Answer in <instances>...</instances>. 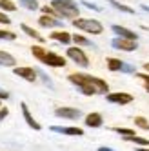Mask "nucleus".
<instances>
[{"label": "nucleus", "instance_id": "33", "mask_svg": "<svg viewBox=\"0 0 149 151\" xmlns=\"http://www.w3.org/2000/svg\"><path fill=\"white\" fill-rule=\"evenodd\" d=\"M7 96H9V95H7L6 91H2V89H0V99H7Z\"/></svg>", "mask_w": 149, "mask_h": 151}, {"label": "nucleus", "instance_id": "5", "mask_svg": "<svg viewBox=\"0 0 149 151\" xmlns=\"http://www.w3.org/2000/svg\"><path fill=\"white\" fill-rule=\"evenodd\" d=\"M67 57H69L74 64L82 66V68H87V66H89V60H87V57H86V53H84L82 49H78V47H69V49H67Z\"/></svg>", "mask_w": 149, "mask_h": 151}, {"label": "nucleus", "instance_id": "19", "mask_svg": "<svg viewBox=\"0 0 149 151\" xmlns=\"http://www.w3.org/2000/svg\"><path fill=\"white\" fill-rule=\"evenodd\" d=\"M125 140H129V142H135V144H140V146H149V140L147 138H142V137H125Z\"/></svg>", "mask_w": 149, "mask_h": 151}, {"label": "nucleus", "instance_id": "20", "mask_svg": "<svg viewBox=\"0 0 149 151\" xmlns=\"http://www.w3.org/2000/svg\"><path fill=\"white\" fill-rule=\"evenodd\" d=\"M109 4H111L113 7H116V9H120V11H124V13H129V15H133V13H135L131 7H127V6H122V4H118V2H116V0H109Z\"/></svg>", "mask_w": 149, "mask_h": 151}, {"label": "nucleus", "instance_id": "34", "mask_svg": "<svg viewBox=\"0 0 149 151\" xmlns=\"http://www.w3.org/2000/svg\"><path fill=\"white\" fill-rule=\"evenodd\" d=\"M98 151H113V149H109V147H100Z\"/></svg>", "mask_w": 149, "mask_h": 151}, {"label": "nucleus", "instance_id": "12", "mask_svg": "<svg viewBox=\"0 0 149 151\" xmlns=\"http://www.w3.org/2000/svg\"><path fill=\"white\" fill-rule=\"evenodd\" d=\"M38 24H40V26H44V27H60V26H62V22H60L58 18H55V17H49V15L40 17Z\"/></svg>", "mask_w": 149, "mask_h": 151}, {"label": "nucleus", "instance_id": "10", "mask_svg": "<svg viewBox=\"0 0 149 151\" xmlns=\"http://www.w3.org/2000/svg\"><path fill=\"white\" fill-rule=\"evenodd\" d=\"M15 75L26 78L27 82H35V80H37V71H35L33 68H16V69H15Z\"/></svg>", "mask_w": 149, "mask_h": 151}, {"label": "nucleus", "instance_id": "24", "mask_svg": "<svg viewBox=\"0 0 149 151\" xmlns=\"http://www.w3.org/2000/svg\"><path fill=\"white\" fill-rule=\"evenodd\" d=\"M135 124L140 126V127H144V129H149V122L145 120L144 116H136V118H135Z\"/></svg>", "mask_w": 149, "mask_h": 151}, {"label": "nucleus", "instance_id": "6", "mask_svg": "<svg viewBox=\"0 0 149 151\" xmlns=\"http://www.w3.org/2000/svg\"><path fill=\"white\" fill-rule=\"evenodd\" d=\"M113 47L115 49H122V51H135L136 47H138V44H136V40H129V38H122V37H118V38H115L113 42Z\"/></svg>", "mask_w": 149, "mask_h": 151}, {"label": "nucleus", "instance_id": "15", "mask_svg": "<svg viewBox=\"0 0 149 151\" xmlns=\"http://www.w3.org/2000/svg\"><path fill=\"white\" fill-rule=\"evenodd\" d=\"M51 38L62 42V44H69L71 42V35L66 33V31H55V33H51Z\"/></svg>", "mask_w": 149, "mask_h": 151}, {"label": "nucleus", "instance_id": "3", "mask_svg": "<svg viewBox=\"0 0 149 151\" xmlns=\"http://www.w3.org/2000/svg\"><path fill=\"white\" fill-rule=\"evenodd\" d=\"M51 7L58 13V17H66V18H77L78 15V7L73 0H53Z\"/></svg>", "mask_w": 149, "mask_h": 151}, {"label": "nucleus", "instance_id": "1", "mask_svg": "<svg viewBox=\"0 0 149 151\" xmlns=\"http://www.w3.org/2000/svg\"><path fill=\"white\" fill-rule=\"evenodd\" d=\"M69 80L73 84H77V88L84 93V95H95V93H107V84L100 78L89 77V75H82V73H74L69 77Z\"/></svg>", "mask_w": 149, "mask_h": 151}, {"label": "nucleus", "instance_id": "21", "mask_svg": "<svg viewBox=\"0 0 149 151\" xmlns=\"http://www.w3.org/2000/svg\"><path fill=\"white\" fill-rule=\"evenodd\" d=\"M20 4H22L24 7H27V9H31V11L38 9V2H37V0H20Z\"/></svg>", "mask_w": 149, "mask_h": 151}, {"label": "nucleus", "instance_id": "28", "mask_svg": "<svg viewBox=\"0 0 149 151\" xmlns=\"http://www.w3.org/2000/svg\"><path fill=\"white\" fill-rule=\"evenodd\" d=\"M11 20H9V17L7 15H4V13H0V24H9Z\"/></svg>", "mask_w": 149, "mask_h": 151}, {"label": "nucleus", "instance_id": "16", "mask_svg": "<svg viewBox=\"0 0 149 151\" xmlns=\"http://www.w3.org/2000/svg\"><path fill=\"white\" fill-rule=\"evenodd\" d=\"M0 64H2V66H15L16 60L13 58V55H9L6 51H0Z\"/></svg>", "mask_w": 149, "mask_h": 151}, {"label": "nucleus", "instance_id": "2", "mask_svg": "<svg viewBox=\"0 0 149 151\" xmlns=\"http://www.w3.org/2000/svg\"><path fill=\"white\" fill-rule=\"evenodd\" d=\"M31 53H33L38 60H42L44 64H47V66H53V68H62V66H66V58L55 55V53H47L46 49H42L40 46H33V47H31Z\"/></svg>", "mask_w": 149, "mask_h": 151}, {"label": "nucleus", "instance_id": "36", "mask_svg": "<svg viewBox=\"0 0 149 151\" xmlns=\"http://www.w3.org/2000/svg\"><path fill=\"white\" fill-rule=\"evenodd\" d=\"M144 68H145V69H147V71H149V64H145V66H144Z\"/></svg>", "mask_w": 149, "mask_h": 151}, {"label": "nucleus", "instance_id": "14", "mask_svg": "<svg viewBox=\"0 0 149 151\" xmlns=\"http://www.w3.org/2000/svg\"><path fill=\"white\" fill-rule=\"evenodd\" d=\"M86 124H87L89 127H100V126H102V116H100L98 113H89V115L86 116Z\"/></svg>", "mask_w": 149, "mask_h": 151}, {"label": "nucleus", "instance_id": "35", "mask_svg": "<svg viewBox=\"0 0 149 151\" xmlns=\"http://www.w3.org/2000/svg\"><path fill=\"white\" fill-rule=\"evenodd\" d=\"M136 151H149V149H144V147H142V149H140V147H138V149H136Z\"/></svg>", "mask_w": 149, "mask_h": 151}, {"label": "nucleus", "instance_id": "4", "mask_svg": "<svg viewBox=\"0 0 149 151\" xmlns=\"http://www.w3.org/2000/svg\"><path fill=\"white\" fill-rule=\"evenodd\" d=\"M74 27H78L86 33H91V35H100L102 33V24L98 20H91V18H74Z\"/></svg>", "mask_w": 149, "mask_h": 151}, {"label": "nucleus", "instance_id": "22", "mask_svg": "<svg viewBox=\"0 0 149 151\" xmlns=\"http://www.w3.org/2000/svg\"><path fill=\"white\" fill-rule=\"evenodd\" d=\"M0 7L6 9V11H15V4L11 0H0Z\"/></svg>", "mask_w": 149, "mask_h": 151}, {"label": "nucleus", "instance_id": "11", "mask_svg": "<svg viewBox=\"0 0 149 151\" xmlns=\"http://www.w3.org/2000/svg\"><path fill=\"white\" fill-rule=\"evenodd\" d=\"M20 107H22V113H24V118H26L27 126H29V127H33V129H37V131H40V127H42V126L35 120L33 116H31V113H29V109H27V106L22 102V104H20Z\"/></svg>", "mask_w": 149, "mask_h": 151}, {"label": "nucleus", "instance_id": "18", "mask_svg": "<svg viewBox=\"0 0 149 151\" xmlns=\"http://www.w3.org/2000/svg\"><path fill=\"white\" fill-rule=\"evenodd\" d=\"M20 27H22V29H24V33H27L29 37H33V38H37L38 42H44V38H42V37H40V35L37 33V31H35V29H31L29 26H26V24H22V26H20Z\"/></svg>", "mask_w": 149, "mask_h": 151}, {"label": "nucleus", "instance_id": "30", "mask_svg": "<svg viewBox=\"0 0 149 151\" xmlns=\"http://www.w3.org/2000/svg\"><path fill=\"white\" fill-rule=\"evenodd\" d=\"M84 6H87V7H91V9H95V11H100V7L98 6H95V4H89V2H82Z\"/></svg>", "mask_w": 149, "mask_h": 151}, {"label": "nucleus", "instance_id": "7", "mask_svg": "<svg viewBox=\"0 0 149 151\" xmlns=\"http://www.w3.org/2000/svg\"><path fill=\"white\" fill-rule=\"evenodd\" d=\"M55 115L60 118H69V120H77V118L82 116V113L78 109H73V107H58L55 111Z\"/></svg>", "mask_w": 149, "mask_h": 151}, {"label": "nucleus", "instance_id": "27", "mask_svg": "<svg viewBox=\"0 0 149 151\" xmlns=\"http://www.w3.org/2000/svg\"><path fill=\"white\" fill-rule=\"evenodd\" d=\"M42 11H44L46 15H49V17H55V15L58 17V13H57V11H55V9H53V7H49V6H46V7H42Z\"/></svg>", "mask_w": 149, "mask_h": 151}, {"label": "nucleus", "instance_id": "17", "mask_svg": "<svg viewBox=\"0 0 149 151\" xmlns=\"http://www.w3.org/2000/svg\"><path fill=\"white\" fill-rule=\"evenodd\" d=\"M107 68H109L111 71H120V69L124 68V64H122V60H118V58H109V60H107Z\"/></svg>", "mask_w": 149, "mask_h": 151}, {"label": "nucleus", "instance_id": "31", "mask_svg": "<svg viewBox=\"0 0 149 151\" xmlns=\"http://www.w3.org/2000/svg\"><path fill=\"white\" fill-rule=\"evenodd\" d=\"M7 113H9V111L6 109V107H2V109H0V120H2V118H6V116H7Z\"/></svg>", "mask_w": 149, "mask_h": 151}, {"label": "nucleus", "instance_id": "8", "mask_svg": "<svg viewBox=\"0 0 149 151\" xmlns=\"http://www.w3.org/2000/svg\"><path fill=\"white\" fill-rule=\"evenodd\" d=\"M107 102L129 104V102H133V95H129V93H109V95H107Z\"/></svg>", "mask_w": 149, "mask_h": 151}, {"label": "nucleus", "instance_id": "29", "mask_svg": "<svg viewBox=\"0 0 149 151\" xmlns=\"http://www.w3.org/2000/svg\"><path fill=\"white\" fill-rule=\"evenodd\" d=\"M138 77H140V78H144V80H145V88L149 89V75H144V73H138Z\"/></svg>", "mask_w": 149, "mask_h": 151}, {"label": "nucleus", "instance_id": "32", "mask_svg": "<svg viewBox=\"0 0 149 151\" xmlns=\"http://www.w3.org/2000/svg\"><path fill=\"white\" fill-rule=\"evenodd\" d=\"M122 71H129V73H133L135 69H133L131 66H125V64H124V68H122Z\"/></svg>", "mask_w": 149, "mask_h": 151}, {"label": "nucleus", "instance_id": "26", "mask_svg": "<svg viewBox=\"0 0 149 151\" xmlns=\"http://www.w3.org/2000/svg\"><path fill=\"white\" fill-rule=\"evenodd\" d=\"M0 38H6V40H15V33H9V31H2V29H0Z\"/></svg>", "mask_w": 149, "mask_h": 151}, {"label": "nucleus", "instance_id": "9", "mask_svg": "<svg viewBox=\"0 0 149 151\" xmlns=\"http://www.w3.org/2000/svg\"><path fill=\"white\" fill-rule=\"evenodd\" d=\"M51 131H55V133H62V135H73V137H82L84 131L80 127H62V126H51L49 127Z\"/></svg>", "mask_w": 149, "mask_h": 151}, {"label": "nucleus", "instance_id": "25", "mask_svg": "<svg viewBox=\"0 0 149 151\" xmlns=\"http://www.w3.org/2000/svg\"><path fill=\"white\" fill-rule=\"evenodd\" d=\"M115 131H116V133H120V135H124V137H131V135L135 133L133 129H127V127H125V129H124V127H116Z\"/></svg>", "mask_w": 149, "mask_h": 151}, {"label": "nucleus", "instance_id": "23", "mask_svg": "<svg viewBox=\"0 0 149 151\" xmlns=\"http://www.w3.org/2000/svg\"><path fill=\"white\" fill-rule=\"evenodd\" d=\"M73 40L77 42V44H82V46H91V42H89L86 37H82V35H74V37H73Z\"/></svg>", "mask_w": 149, "mask_h": 151}, {"label": "nucleus", "instance_id": "13", "mask_svg": "<svg viewBox=\"0 0 149 151\" xmlns=\"http://www.w3.org/2000/svg\"><path fill=\"white\" fill-rule=\"evenodd\" d=\"M113 31L118 37H122V38H129V40H136V33L135 31H131V29H125V27H122V26H113L111 27Z\"/></svg>", "mask_w": 149, "mask_h": 151}]
</instances>
